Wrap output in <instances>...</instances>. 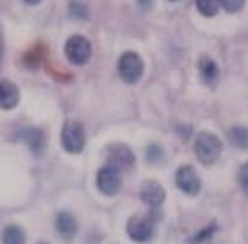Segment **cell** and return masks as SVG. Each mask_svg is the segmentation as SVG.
Instances as JSON below:
<instances>
[{
  "instance_id": "cell-4",
  "label": "cell",
  "mask_w": 248,
  "mask_h": 244,
  "mask_svg": "<svg viewBox=\"0 0 248 244\" xmlns=\"http://www.w3.org/2000/svg\"><path fill=\"white\" fill-rule=\"evenodd\" d=\"M64 54L73 65H85L91 58V44L87 37L83 35H71L66 39L64 46Z\"/></svg>"
},
{
  "instance_id": "cell-2",
  "label": "cell",
  "mask_w": 248,
  "mask_h": 244,
  "mask_svg": "<svg viewBox=\"0 0 248 244\" xmlns=\"http://www.w3.org/2000/svg\"><path fill=\"white\" fill-rule=\"evenodd\" d=\"M143 58L137 52H124L118 60V73L122 77V81L126 83H137L143 77Z\"/></svg>"
},
{
  "instance_id": "cell-9",
  "label": "cell",
  "mask_w": 248,
  "mask_h": 244,
  "mask_svg": "<svg viewBox=\"0 0 248 244\" xmlns=\"http://www.w3.org/2000/svg\"><path fill=\"white\" fill-rule=\"evenodd\" d=\"M141 199H143L145 205L157 209L166 199V188L161 186L157 180H147V182H143V186H141Z\"/></svg>"
},
{
  "instance_id": "cell-25",
  "label": "cell",
  "mask_w": 248,
  "mask_h": 244,
  "mask_svg": "<svg viewBox=\"0 0 248 244\" xmlns=\"http://www.w3.org/2000/svg\"><path fill=\"white\" fill-rule=\"evenodd\" d=\"M168 2H178V0H168Z\"/></svg>"
},
{
  "instance_id": "cell-16",
  "label": "cell",
  "mask_w": 248,
  "mask_h": 244,
  "mask_svg": "<svg viewBox=\"0 0 248 244\" xmlns=\"http://www.w3.org/2000/svg\"><path fill=\"white\" fill-rule=\"evenodd\" d=\"M197 2V9L201 15H205V17H213L219 11V0H195Z\"/></svg>"
},
{
  "instance_id": "cell-7",
  "label": "cell",
  "mask_w": 248,
  "mask_h": 244,
  "mask_svg": "<svg viewBox=\"0 0 248 244\" xmlns=\"http://www.w3.org/2000/svg\"><path fill=\"white\" fill-rule=\"evenodd\" d=\"M176 184H178V188H180L182 193L190 195V196L199 195V191H201V180L197 176V172L192 170L190 166L178 168V172H176Z\"/></svg>"
},
{
  "instance_id": "cell-5",
  "label": "cell",
  "mask_w": 248,
  "mask_h": 244,
  "mask_svg": "<svg viewBox=\"0 0 248 244\" xmlns=\"http://www.w3.org/2000/svg\"><path fill=\"white\" fill-rule=\"evenodd\" d=\"M135 163V153L130 151L128 145L124 143H112L108 147V166L116 170H130Z\"/></svg>"
},
{
  "instance_id": "cell-17",
  "label": "cell",
  "mask_w": 248,
  "mask_h": 244,
  "mask_svg": "<svg viewBox=\"0 0 248 244\" xmlns=\"http://www.w3.org/2000/svg\"><path fill=\"white\" fill-rule=\"evenodd\" d=\"M71 17H75V19H87L89 17L87 6L81 4L79 0H71Z\"/></svg>"
},
{
  "instance_id": "cell-19",
  "label": "cell",
  "mask_w": 248,
  "mask_h": 244,
  "mask_svg": "<svg viewBox=\"0 0 248 244\" xmlns=\"http://www.w3.org/2000/svg\"><path fill=\"white\" fill-rule=\"evenodd\" d=\"M215 230H217V224H209V228H207V230L199 232L197 236H192V238H190V242H192V244H201L203 240H207L209 236H211V234H213Z\"/></svg>"
},
{
  "instance_id": "cell-11",
  "label": "cell",
  "mask_w": 248,
  "mask_h": 244,
  "mask_svg": "<svg viewBox=\"0 0 248 244\" xmlns=\"http://www.w3.org/2000/svg\"><path fill=\"white\" fill-rule=\"evenodd\" d=\"M199 73H201L203 83L209 85V87H213V85H217V81H219V66H217V62L209 56L199 58Z\"/></svg>"
},
{
  "instance_id": "cell-1",
  "label": "cell",
  "mask_w": 248,
  "mask_h": 244,
  "mask_svg": "<svg viewBox=\"0 0 248 244\" xmlns=\"http://www.w3.org/2000/svg\"><path fill=\"white\" fill-rule=\"evenodd\" d=\"M221 149H223V143L219 141V137L211 135V132H199L195 139V155L205 166H211L221 155Z\"/></svg>"
},
{
  "instance_id": "cell-3",
  "label": "cell",
  "mask_w": 248,
  "mask_h": 244,
  "mask_svg": "<svg viewBox=\"0 0 248 244\" xmlns=\"http://www.w3.org/2000/svg\"><path fill=\"white\" fill-rule=\"evenodd\" d=\"M62 147L66 149L68 153H81L85 147V129L81 122H66L62 127Z\"/></svg>"
},
{
  "instance_id": "cell-8",
  "label": "cell",
  "mask_w": 248,
  "mask_h": 244,
  "mask_svg": "<svg viewBox=\"0 0 248 244\" xmlns=\"http://www.w3.org/2000/svg\"><path fill=\"white\" fill-rule=\"evenodd\" d=\"M126 232L135 242H149L153 238V222L143 217H133L126 224Z\"/></svg>"
},
{
  "instance_id": "cell-22",
  "label": "cell",
  "mask_w": 248,
  "mask_h": 244,
  "mask_svg": "<svg viewBox=\"0 0 248 244\" xmlns=\"http://www.w3.org/2000/svg\"><path fill=\"white\" fill-rule=\"evenodd\" d=\"M4 54V35H2V27H0V58Z\"/></svg>"
},
{
  "instance_id": "cell-13",
  "label": "cell",
  "mask_w": 248,
  "mask_h": 244,
  "mask_svg": "<svg viewBox=\"0 0 248 244\" xmlns=\"http://www.w3.org/2000/svg\"><path fill=\"white\" fill-rule=\"evenodd\" d=\"M23 141L27 143V147L33 151V155H42L46 149V137L40 129H27L23 130Z\"/></svg>"
},
{
  "instance_id": "cell-14",
  "label": "cell",
  "mask_w": 248,
  "mask_h": 244,
  "mask_svg": "<svg viewBox=\"0 0 248 244\" xmlns=\"http://www.w3.org/2000/svg\"><path fill=\"white\" fill-rule=\"evenodd\" d=\"M228 139L238 149H248V129L246 127H234L228 130Z\"/></svg>"
},
{
  "instance_id": "cell-24",
  "label": "cell",
  "mask_w": 248,
  "mask_h": 244,
  "mask_svg": "<svg viewBox=\"0 0 248 244\" xmlns=\"http://www.w3.org/2000/svg\"><path fill=\"white\" fill-rule=\"evenodd\" d=\"M141 4H145V6H151L153 2H151V0H141Z\"/></svg>"
},
{
  "instance_id": "cell-6",
  "label": "cell",
  "mask_w": 248,
  "mask_h": 244,
  "mask_svg": "<svg viewBox=\"0 0 248 244\" xmlns=\"http://www.w3.org/2000/svg\"><path fill=\"white\" fill-rule=\"evenodd\" d=\"M122 186V178H120V172L112 168V166H104L102 170L97 172V188L102 191L104 195L112 196L120 191Z\"/></svg>"
},
{
  "instance_id": "cell-18",
  "label": "cell",
  "mask_w": 248,
  "mask_h": 244,
  "mask_svg": "<svg viewBox=\"0 0 248 244\" xmlns=\"http://www.w3.org/2000/svg\"><path fill=\"white\" fill-rule=\"evenodd\" d=\"M164 157V151H161V147L159 145H149L147 147V162H151V163H159V160Z\"/></svg>"
},
{
  "instance_id": "cell-26",
  "label": "cell",
  "mask_w": 248,
  "mask_h": 244,
  "mask_svg": "<svg viewBox=\"0 0 248 244\" xmlns=\"http://www.w3.org/2000/svg\"><path fill=\"white\" fill-rule=\"evenodd\" d=\"M40 244H46V242H40Z\"/></svg>"
},
{
  "instance_id": "cell-15",
  "label": "cell",
  "mask_w": 248,
  "mask_h": 244,
  "mask_svg": "<svg viewBox=\"0 0 248 244\" xmlns=\"http://www.w3.org/2000/svg\"><path fill=\"white\" fill-rule=\"evenodd\" d=\"M2 244H25V232L19 226H9L2 232Z\"/></svg>"
},
{
  "instance_id": "cell-12",
  "label": "cell",
  "mask_w": 248,
  "mask_h": 244,
  "mask_svg": "<svg viewBox=\"0 0 248 244\" xmlns=\"http://www.w3.org/2000/svg\"><path fill=\"white\" fill-rule=\"evenodd\" d=\"M19 104V87L11 81H0V108L13 110Z\"/></svg>"
},
{
  "instance_id": "cell-21",
  "label": "cell",
  "mask_w": 248,
  "mask_h": 244,
  "mask_svg": "<svg viewBox=\"0 0 248 244\" xmlns=\"http://www.w3.org/2000/svg\"><path fill=\"white\" fill-rule=\"evenodd\" d=\"M238 182H240V186H242V191L248 195V163H244V166L240 168V172H238Z\"/></svg>"
},
{
  "instance_id": "cell-20",
  "label": "cell",
  "mask_w": 248,
  "mask_h": 244,
  "mask_svg": "<svg viewBox=\"0 0 248 244\" xmlns=\"http://www.w3.org/2000/svg\"><path fill=\"white\" fill-rule=\"evenodd\" d=\"M244 2H246V0H219V4H221L226 11H230V13L240 11V9L244 6Z\"/></svg>"
},
{
  "instance_id": "cell-23",
  "label": "cell",
  "mask_w": 248,
  "mask_h": 244,
  "mask_svg": "<svg viewBox=\"0 0 248 244\" xmlns=\"http://www.w3.org/2000/svg\"><path fill=\"white\" fill-rule=\"evenodd\" d=\"M25 2H27V4H40L42 0H25Z\"/></svg>"
},
{
  "instance_id": "cell-10",
  "label": "cell",
  "mask_w": 248,
  "mask_h": 244,
  "mask_svg": "<svg viewBox=\"0 0 248 244\" xmlns=\"http://www.w3.org/2000/svg\"><path fill=\"white\" fill-rule=\"evenodd\" d=\"M56 230L64 240H73L77 236V232H79V224H77L73 213L60 211V213L56 215Z\"/></svg>"
}]
</instances>
